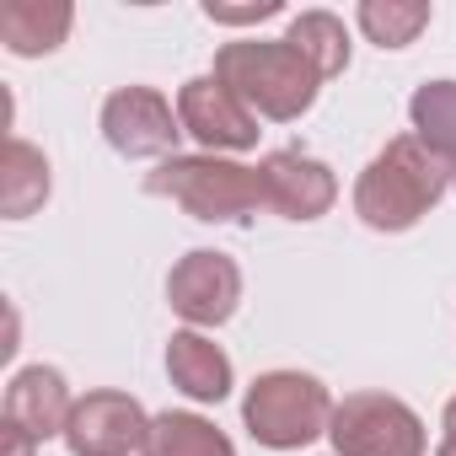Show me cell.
Wrapping results in <instances>:
<instances>
[{"label":"cell","instance_id":"cell-6","mask_svg":"<svg viewBox=\"0 0 456 456\" xmlns=\"http://www.w3.org/2000/svg\"><path fill=\"white\" fill-rule=\"evenodd\" d=\"M102 140L124 161H167L177 156L183 118L172 113V102L156 86H118L102 102Z\"/></svg>","mask_w":456,"mask_h":456},{"label":"cell","instance_id":"cell-3","mask_svg":"<svg viewBox=\"0 0 456 456\" xmlns=\"http://www.w3.org/2000/svg\"><path fill=\"white\" fill-rule=\"evenodd\" d=\"M145 193L183 204V209H188L193 220H204V225H237V220L269 209L258 167L225 161V156H167V161L145 177Z\"/></svg>","mask_w":456,"mask_h":456},{"label":"cell","instance_id":"cell-20","mask_svg":"<svg viewBox=\"0 0 456 456\" xmlns=\"http://www.w3.org/2000/svg\"><path fill=\"white\" fill-rule=\"evenodd\" d=\"M0 440H6V456H33V451H38V440H33V435H22L17 424L0 429Z\"/></svg>","mask_w":456,"mask_h":456},{"label":"cell","instance_id":"cell-7","mask_svg":"<svg viewBox=\"0 0 456 456\" xmlns=\"http://www.w3.org/2000/svg\"><path fill=\"white\" fill-rule=\"evenodd\" d=\"M177 118H183V134H193L204 145V156H225V151H253L258 145V113L225 86L215 70L209 76H193L177 86Z\"/></svg>","mask_w":456,"mask_h":456},{"label":"cell","instance_id":"cell-4","mask_svg":"<svg viewBox=\"0 0 456 456\" xmlns=\"http://www.w3.org/2000/svg\"><path fill=\"white\" fill-rule=\"evenodd\" d=\"M242 424L269 451H301L333 424V397L306 370H264L242 397Z\"/></svg>","mask_w":456,"mask_h":456},{"label":"cell","instance_id":"cell-5","mask_svg":"<svg viewBox=\"0 0 456 456\" xmlns=\"http://www.w3.org/2000/svg\"><path fill=\"white\" fill-rule=\"evenodd\" d=\"M328 440L338 456H424L429 451L424 419L392 392H349L344 403H333Z\"/></svg>","mask_w":456,"mask_h":456},{"label":"cell","instance_id":"cell-12","mask_svg":"<svg viewBox=\"0 0 456 456\" xmlns=\"http://www.w3.org/2000/svg\"><path fill=\"white\" fill-rule=\"evenodd\" d=\"M167 376L193 403L232 397V360H225V349L215 338H204L199 328H183V333L167 338Z\"/></svg>","mask_w":456,"mask_h":456},{"label":"cell","instance_id":"cell-21","mask_svg":"<svg viewBox=\"0 0 456 456\" xmlns=\"http://www.w3.org/2000/svg\"><path fill=\"white\" fill-rule=\"evenodd\" d=\"M440 445H451L456 451V397L445 403V413H440Z\"/></svg>","mask_w":456,"mask_h":456},{"label":"cell","instance_id":"cell-15","mask_svg":"<svg viewBox=\"0 0 456 456\" xmlns=\"http://www.w3.org/2000/svg\"><path fill=\"white\" fill-rule=\"evenodd\" d=\"M140 456H237V445H232L225 429H215L204 413L167 408V413L151 419V435H145Z\"/></svg>","mask_w":456,"mask_h":456},{"label":"cell","instance_id":"cell-19","mask_svg":"<svg viewBox=\"0 0 456 456\" xmlns=\"http://www.w3.org/2000/svg\"><path fill=\"white\" fill-rule=\"evenodd\" d=\"M204 17L220 22V28H253V22L285 17V6H280V0H258V6H220V0H204Z\"/></svg>","mask_w":456,"mask_h":456},{"label":"cell","instance_id":"cell-16","mask_svg":"<svg viewBox=\"0 0 456 456\" xmlns=\"http://www.w3.org/2000/svg\"><path fill=\"white\" fill-rule=\"evenodd\" d=\"M285 44H290L322 81H333V76L349 70V28H344L333 12H301V17H290Z\"/></svg>","mask_w":456,"mask_h":456},{"label":"cell","instance_id":"cell-2","mask_svg":"<svg viewBox=\"0 0 456 456\" xmlns=\"http://www.w3.org/2000/svg\"><path fill=\"white\" fill-rule=\"evenodd\" d=\"M215 76L232 86L258 118H274V124H290L301 118L317 92H322V76L285 44V38H242V44H220L215 54Z\"/></svg>","mask_w":456,"mask_h":456},{"label":"cell","instance_id":"cell-18","mask_svg":"<svg viewBox=\"0 0 456 456\" xmlns=\"http://www.w3.org/2000/svg\"><path fill=\"white\" fill-rule=\"evenodd\" d=\"M354 22L376 49H408L429 28V6L424 0H360Z\"/></svg>","mask_w":456,"mask_h":456},{"label":"cell","instance_id":"cell-22","mask_svg":"<svg viewBox=\"0 0 456 456\" xmlns=\"http://www.w3.org/2000/svg\"><path fill=\"white\" fill-rule=\"evenodd\" d=\"M435 456H456V451H451V445H440V451H435Z\"/></svg>","mask_w":456,"mask_h":456},{"label":"cell","instance_id":"cell-11","mask_svg":"<svg viewBox=\"0 0 456 456\" xmlns=\"http://www.w3.org/2000/svg\"><path fill=\"white\" fill-rule=\"evenodd\" d=\"M76 413V397L65 387V376L54 365H28L6 381V424H17L22 435H33L38 445L44 440H65V424Z\"/></svg>","mask_w":456,"mask_h":456},{"label":"cell","instance_id":"cell-10","mask_svg":"<svg viewBox=\"0 0 456 456\" xmlns=\"http://www.w3.org/2000/svg\"><path fill=\"white\" fill-rule=\"evenodd\" d=\"M258 177H264V199L274 215L285 220H322L338 199V177L328 161L306 156V151H274L258 161Z\"/></svg>","mask_w":456,"mask_h":456},{"label":"cell","instance_id":"cell-1","mask_svg":"<svg viewBox=\"0 0 456 456\" xmlns=\"http://www.w3.org/2000/svg\"><path fill=\"white\" fill-rule=\"evenodd\" d=\"M445 188H451L445 161L408 129L392 134L354 177V215L370 232H408L445 199Z\"/></svg>","mask_w":456,"mask_h":456},{"label":"cell","instance_id":"cell-13","mask_svg":"<svg viewBox=\"0 0 456 456\" xmlns=\"http://www.w3.org/2000/svg\"><path fill=\"white\" fill-rule=\"evenodd\" d=\"M70 22H76L70 0H6L0 6V44L17 60H38L70 38Z\"/></svg>","mask_w":456,"mask_h":456},{"label":"cell","instance_id":"cell-17","mask_svg":"<svg viewBox=\"0 0 456 456\" xmlns=\"http://www.w3.org/2000/svg\"><path fill=\"white\" fill-rule=\"evenodd\" d=\"M408 118H413V134L445 161L451 188H456V81H424L408 97Z\"/></svg>","mask_w":456,"mask_h":456},{"label":"cell","instance_id":"cell-8","mask_svg":"<svg viewBox=\"0 0 456 456\" xmlns=\"http://www.w3.org/2000/svg\"><path fill=\"white\" fill-rule=\"evenodd\" d=\"M237 301H242V269L225 258V253L193 248L167 274V306L188 328H220V322H232L237 317Z\"/></svg>","mask_w":456,"mask_h":456},{"label":"cell","instance_id":"cell-9","mask_svg":"<svg viewBox=\"0 0 456 456\" xmlns=\"http://www.w3.org/2000/svg\"><path fill=\"white\" fill-rule=\"evenodd\" d=\"M151 435L145 408L129 392H86L76 397V413L65 424V451L70 456H129Z\"/></svg>","mask_w":456,"mask_h":456},{"label":"cell","instance_id":"cell-14","mask_svg":"<svg viewBox=\"0 0 456 456\" xmlns=\"http://www.w3.org/2000/svg\"><path fill=\"white\" fill-rule=\"evenodd\" d=\"M44 199H49V156L12 134L6 156H0V215L28 220L33 209H44Z\"/></svg>","mask_w":456,"mask_h":456}]
</instances>
